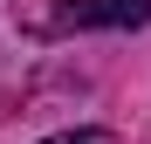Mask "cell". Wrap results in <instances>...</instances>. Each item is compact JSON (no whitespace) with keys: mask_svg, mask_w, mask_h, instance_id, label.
Here are the masks:
<instances>
[{"mask_svg":"<svg viewBox=\"0 0 151 144\" xmlns=\"http://www.w3.org/2000/svg\"><path fill=\"white\" fill-rule=\"evenodd\" d=\"M62 28H144L151 0H62Z\"/></svg>","mask_w":151,"mask_h":144,"instance_id":"6da1fadb","label":"cell"},{"mask_svg":"<svg viewBox=\"0 0 151 144\" xmlns=\"http://www.w3.org/2000/svg\"><path fill=\"white\" fill-rule=\"evenodd\" d=\"M41 144H110L103 130H62V137H41Z\"/></svg>","mask_w":151,"mask_h":144,"instance_id":"7a4b0ae2","label":"cell"}]
</instances>
